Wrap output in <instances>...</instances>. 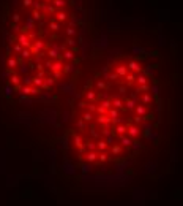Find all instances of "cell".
Wrapping results in <instances>:
<instances>
[{
  "label": "cell",
  "instance_id": "obj_8",
  "mask_svg": "<svg viewBox=\"0 0 183 206\" xmlns=\"http://www.w3.org/2000/svg\"><path fill=\"white\" fill-rule=\"evenodd\" d=\"M136 81H137V84H147V81H149V79L145 78V76H137V78H136Z\"/></svg>",
  "mask_w": 183,
  "mask_h": 206
},
{
  "label": "cell",
  "instance_id": "obj_5",
  "mask_svg": "<svg viewBox=\"0 0 183 206\" xmlns=\"http://www.w3.org/2000/svg\"><path fill=\"white\" fill-rule=\"evenodd\" d=\"M87 98H88V102H91V103H95L96 100H98V95H96L93 90H88L87 92Z\"/></svg>",
  "mask_w": 183,
  "mask_h": 206
},
{
  "label": "cell",
  "instance_id": "obj_3",
  "mask_svg": "<svg viewBox=\"0 0 183 206\" xmlns=\"http://www.w3.org/2000/svg\"><path fill=\"white\" fill-rule=\"evenodd\" d=\"M66 17H68V14L65 13L63 10H58L57 13H55V19H57L58 22H60V24H62V22H65V21H66Z\"/></svg>",
  "mask_w": 183,
  "mask_h": 206
},
{
  "label": "cell",
  "instance_id": "obj_2",
  "mask_svg": "<svg viewBox=\"0 0 183 206\" xmlns=\"http://www.w3.org/2000/svg\"><path fill=\"white\" fill-rule=\"evenodd\" d=\"M128 68H129V70H133V73H141V72H142L141 65L137 64V62H134V60H131V62L128 64Z\"/></svg>",
  "mask_w": 183,
  "mask_h": 206
},
{
  "label": "cell",
  "instance_id": "obj_1",
  "mask_svg": "<svg viewBox=\"0 0 183 206\" xmlns=\"http://www.w3.org/2000/svg\"><path fill=\"white\" fill-rule=\"evenodd\" d=\"M115 73L119 75V78H120V76H122V78H125V76L128 75V67H125V65L115 67Z\"/></svg>",
  "mask_w": 183,
  "mask_h": 206
},
{
  "label": "cell",
  "instance_id": "obj_7",
  "mask_svg": "<svg viewBox=\"0 0 183 206\" xmlns=\"http://www.w3.org/2000/svg\"><path fill=\"white\" fill-rule=\"evenodd\" d=\"M136 78H137V76H136V73H128V75L125 76L126 82H129V84H133V82L136 81Z\"/></svg>",
  "mask_w": 183,
  "mask_h": 206
},
{
  "label": "cell",
  "instance_id": "obj_6",
  "mask_svg": "<svg viewBox=\"0 0 183 206\" xmlns=\"http://www.w3.org/2000/svg\"><path fill=\"white\" fill-rule=\"evenodd\" d=\"M152 95H150V94L149 92H145V94H144V95H142V103H144V105H149V103H152Z\"/></svg>",
  "mask_w": 183,
  "mask_h": 206
},
{
  "label": "cell",
  "instance_id": "obj_9",
  "mask_svg": "<svg viewBox=\"0 0 183 206\" xmlns=\"http://www.w3.org/2000/svg\"><path fill=\"white\" fill-rule=\"evenodd\" d=\"M66 35L70 38H73L76 35V29H73V27H70V29H66Z\"/></svg>",
  "mask_w": 183,
  "mask_h": 206
},
{
  "label": "cell",
  "instance_id": "obj_4",
  "mask_svg": "<svg viewBox=\"0 0 183 206\" xmlns=\"http://www.w3.org/2000/svg\"><path fill=\"white\" fill-rule=\"evenodd\" d=\"M134 111L137 113V116H141V117H144V119H145V116H147V108L144 106V105H137Z\"/></svg>",
  "mask_w": 183,
  "mask_h": 206
}]
</instances>
